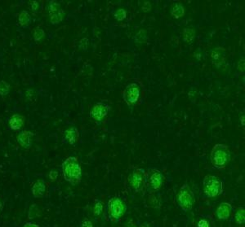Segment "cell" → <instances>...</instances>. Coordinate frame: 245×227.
<instances>
[{
  "instance_id": "cell-29",
  "label": "cell",
  "mask_w": 245,
  "mask_h": 227,
  "mask_svg": "<svg viewBox=\"0 0 245 227\" xmlns=\"http://www.w3.org/2000/svg\"><path fill=\"white\" fill-rule=\"evenodd\" d=\"M148 202L150 205L154 207L155 208H159V207H160V202L159 201L155 196L150 197V199H149Z\"/></svg>"
},
{
  "instance_id": "cell-26",
  "label": "cell",
  "mask_w": 245,
  "mask_h": 227,
  "mask_svg": "<svg viewBox=\"0 0 245 227\" xmlns=\"http://www.w3.org/2000/svg\"><path fill=\"white\" fill-rule=\"evenodd\" d=\"M33 36H34V39L35 42H40V41H42L45 37L44 30L39 28L35 29L34 31Z\"/></svg>"
},
{
  "instance_id": "cell-12",
  "label": "cell",
  "mask_w": 245,
  "mask_h": 227,
  "mask_svg": "<svg viewBox=\"0 0 245 227\" xmlns=\"http://www.w3.org/2000/svg\"><path fill=\"white\" fill-rule=\"evenodd\" d=\"M232 205L227 202H223L217 207L216 209V216L218 220L226 221L228 220L232 213Z\"/></svg>"
},
{
  "instance_id": "cell-5",
  "label": "cell",
  "mask_w": 245,
  "mask_h": 227,
  "mask_svg": "<svg viewBox=\"0 0 245 227\" xmlns=\"http://www.w3.org/2000/svg\"><path fill=\"white\" fill-rule=\"evenodd\" d=\"M195 201V199L194 192L191 189V187L187 183H185L181 187L177 194L178 205L184 212H190L193 208Z\"/></svg>"
},
{
  "instance_id": "cell-4",
  "label": "cell",
  "mask_w": 245,
  "mask_h": 227,
  "mask_svg": "<svg viewBox=\"0 0 245 227\" xmlns=\"http://www.w3.org/2000/svg\"><path fill=\"white\" fill-rule=\"evenodd\" d=\"M203 193L207 198H215L223 191V183L215 175H206L203 180Z\"/></svg>"
},
{
  "instance_id": "cell-36",
  "label": "cell",
  "mask_w": 245,
  "mask_h": 227,
  "mask_svg": "<svg viewBox=\"0 0 245 227\" xmlns=\"http://www.w3.org/2000/svg\"><path fill=\"white\" fill-rule=\"evenodd\" d=\"M238 69L240 72H243L244 71V60H240L239 62L238 63Z\"/></svg>"
},
{
  "instance_id": "cell-17",
  "label": "cell",
  "mask_w": 245,
  "mask_h": 227,
  "mask_svg": "<svg viewBox=\"0 0 245 227\" xmlns=\"http://www.w3.org/2000/svg\"><path fill=\"white\" fill-rule=\"evenodd\" d=\"M65 16H66V12H64V10L62 8H61L57 12H55L54 13L49 15L50 22L53 25H58L63 21Z\"/></svg>"
},
{
  "instance_id": "cell-23",
  "label": "cell",
  "mask_w": 245,
  "mask_h": 227,
  "mask_svg": "<svg viewBox=\"0 0 245 227\" xmlns=\"http://www.w3.org/2000/svg\"><path fill=\"white\" fill-rule=\"evenodd\" d=\"M10 88H11V86L7 82H5L3 80L0 81V95L2 97L7 95L9 94Z\"/></svg>"
},
{
  "instance_id": "cell-27",
  "label": "cell",
  "mask_w": 245,
  "mask_h": 227,
  "mask_svg": "<svg viewBox=\"0 0 245 227\" xmlns=\"http://www.w3.org/2000/svg\"><path fill=\"white\" fill-rule=\"evenodd\" d=\"M146 38H147V33H146V30H143V29L139 31L135 37V39H136L137 42H140V43L146 42Z\"/></svg>"
},
{
  "instance_id": "cell-3",
  "label": "cell",
  "mask_w": 245,
  "mask_h": 227,
  "mask_svg": "<svg viewBox=\"0 0 245 227\" xmlns=\"http://www.w3.org/2000/svg\"><path fill=\"white\" fill-rule=\"evenodd\" d=\"M127 211V206L124 202L118 197H113L109 199L106 205L107 219L113 222H118Z\"/></svg>"
},
{
  "instance_id": "cell-37",
  "label": "cell",
  "mask_w": 245,
  "mask_h": 227,
  "mask_svg": "<svg viewBox=\"0 0 245 227\" xmlns=\"http://www.w3.org/2000/svg\"><path fill=\"white\" fill-rule=\"evenodd\" d=\"M126 227H137V225L134 221L131 219V220H129L126 223Z\"/></svg>"
},
{
  "instance_id": "cell-32",
  "label": "cell",
  "mask_w": 245,
  "mask_h": 227,
  "mask_svg": "<svg viewBox=\"0 0 245 227\" xmlns=\"http://www.w3.org/2000/svg\"><path fill=\"white\" fill-rule=\"evenodd\" d=\"M81 227H93L92 221H90L87 218H84L81 222Z\"/></svg>"
},
{
  "instance_id": "cell-2",
  "label": "cell",
  "mask_w": 245,
  "mask_h": 227,
  "mask_svg": "<svg viewBox=\"0 0 245 227\" xmlns=\"http://www.w3.org/2000/svg\"><path fill=\"white\" fill-rule=\"evenodd\" d=\"M210 159L212 165L217 169H223L231 160L230 148L226 144L217 143L212 148Z\"/></svg>"
},
{
  "instance_id": "cell-7",
  "label": "cell",
  "mask_w": 245,
  "mask_h": 227,
  "mask_svg": "<svg viewBox=\"0 0 245 227\" xmlns=\"http://www.w3.org/2000/svg\"><path fill=\"white\" fill-rule=\"evenodd\" d=\"M127 181L130 187L135 192H142L146 187V171L142 168H137L129 174Z\"/></svg>"
},
{
  "instance_id": "cell-16",
  "label": "cell",
  "mask_w": 245,
  "mask_h": 227,
  "mask_svg": "<svg viewBox=\"0 0 245 227\" xmlns=\"http://www.w3.org/2000/svg\"><path fill=\"white\" fill-rule=\"evenodd\" d=\"M171 15L175 19H180L185 15V7L180 2H174L171 7Z\"/></svg>"
},
{
  "instance_id": "cell-21",
  "label": "cell",
  "mask_w": 245,
  "mask_h": 227,
  "mask_svg": "<svg viewBox=\"0 0 245 227\" xmlns=\"http://www.w3.org/2000/svg\"><path fill=\"white\" fill-rule=\"evenodd\" d=\"M235 221L238 225H243L245 222V210L243 207L239 208L235 211Z\"/></svg>"
},
{
  "instance_id": "cell-38",
  "label": "cell",
  "mask_w": 245,
  "mask_h": 227,
  "mask_svg": "<svg viewBox=\"0 0 245 227\" xmlns=\"http://www.w3.org/2000/svg\"><path fill=\"white\" fill-rule=\"evenodd\" d=\"M23 227H39V225L38 224H35V223L27 222L24 225Z\"/></svg>"
},
{
  "instance_id": "cell-20",
  "label": "cell",
  "mask_w": 245,
  "mask_h": 227,
  "mask_svg": "<svg viewBox=\"0 0 245 227\" xmlns=\"http://www.w3.org/2000/svg\"><path fill=\"white\" fill-rule=\"evenodd\" d=\"M182 37H183V40L186 43L191 44L195 38V30L193 28L184 29Z\"/></svg>"
},
{
  "instance_id": "cell-34",
  "label": "cell",
  "mask_w": 245,
  "mask_h": 227,
  "mask_svg": "<svg viewBox=\"0 0 245 227\" xmlns=\"http://www.w3.org/2000/svg\"><path fill=\"white\" fill-rule=\"evenodd\" d=\"M87 46H88V40H87V38H82L80 41V47L83 51H85V50H87Z\"/></svg>"
},
{
  "instance_id": "cell-28",
  "label": "cell",
  "mask_w": 245,
  "mask_h": 227,
  "mask_svg": "<svg viewBox=\"0 0 245 227\" xmlns=\"http://www.w3.org/2000/svg\"><path fill=\"white\" fill-rule=\"evenodd\" d=\"M26 98L30 101H33L34 98H36V92L33 89H28L26 90Z\"/></svg>"
},
{
  "instance_id": "cell-6",
  "label": "cell",
  "mask_w": 245,
  "mask_h": 227,
  "mask_svg": "<svg viewBox=\"0 0 245 227\" xmlns=\"http://www.w3.org/2000/svg\"><path fill=\"white\" fill-rule=\"evenodd\" d=\"M164 182V177L160 170L155 168L149 169L146 171V188L151 193L159 190Z\"/></svg>"
},
{
  "instance_id": "cell-11",
  "label": "cell",
  "mask_w": 245,
  "mask_h": 227,
  "mask_svg": "<svg viewBox=\"0 0 245 227\" xmlns=\"http://www.w3.org/2000/svg\"><path fill=\"white\" fill-rule=\"evenodd\" d=\"M34 133L30 130H22L18 133L17 143L24 149H30L33 144V138Z\"/></svg>"
},
{
  "instance_id": "cell-31",
  "label": "cell",
  "mask_w": 245,
  "mask_h": 227,
  "mask_svg": "<svg viewBox=\"0 0 245 227\" xmlns=\"http://www.w3.org/2000/svg\"><path fill=\"white\" fill-rule=\"evenodd\" d=\"M57 177H58V172L57 170H55V169L51 170L49 172V173H48V178H49V179L52 182H55V181L57 180Z\"/></svg>"
},
{
  "instance_id": "cell-30",
  "label": "cell",
  "mask_w": 245,
  "mask_h": 227,
  "mask_svg": "<svg viewBox=\"0 0 245 227\" xmlns=\"http://www.w3.org/2000/svg\"><path fill=\"white\" fill-rule=\"evenodd\" d=\"M30 8L31 11L34 13H38V10H39V3L38 1H32L30 2Z\"/></svg>"
},
{
  "instance_id": "cell-22",
  "label": "cell",
  "mask_w": 245,
  "mask_h": 227,
  "mask_svg": "<svg viewBox=\"0 0 245 227\" xmlns=\"http://www.w3.org/2000/svg\"><path fill=\"white\" fill-rule=\"evenodd\" d=\"M103 210L104 206L102 202L99 199H96L94 202L93 208H92V212H93V215H94L95 217H99L103 213Z\"/></svg>"
},
{
  "instance_id": "cell-14",
  "label": "cell",
  "mask_w": 245,
  "mask_h": 227,
  "mask_svg": "<svg viewBox=\"0 0 245 227\" xmlns=\"http://www.w3.org/2000/svg\"><path fill=\"white\" fill-rule=\"evenodd\" d=\"M47 190V186L43 179H38L34 183L32 187L31 192L34 198H42L45 195Z\"/></svg>"
},
{
  "instance_id": "cell-33",
  "label": "cell",
  "mask_w": 245,
  "mask_h": 227,
  "mask_svg": "<svg viewBox=\"0 0 245 227\" xmlns=\"http://www.w3.org/2000/svg\"><path fill=\"white\" fill-rule=\"evenodd\" d=\"M197 227H210L209 223L207 222V221L205 220V219H201V220L199 221Z\"/></svg>"
},
{
  "instance_id": "cell-25",
  "label": "cell",
  "mask_w": 245,
  "mask_h": 227,
  "mask_svg": "<svg viewBox=\"0 0 245 227\" xmlns=\"http://www.w3.org/2000/svg\"><path fill=\"white\" fill-rule=\"evenodd\" d=\"M114 17L118 21H124L126 19V17H127V12L123 8H119V9L116 10L114 12Z\"/></svg>"
},
{
  "instance_id": "cell-15",
  "label": "cell",
  "mask_w": 245,
  "mask_h": 227,
  "mask_svg": "<svg viewBox=\"0 0 245 227\" xmlns=\"http://www.w3.org/2000/svg\"><path fill=\"white\" fill-rule=\"evenodd\" d=\"M24 122H25V117L23 116H21L19 114H14L10 117L8 124H9L10 128L12 130L17 131V130H20L22 128Z\"/></svg>"
},
{
  "instance_id": "cell-1",
  "label": "cell",
  "mask_w": 245,
  "mask_h": 227,
  "mask_svg": "<svg viewBox=\"0 0 245 227\" xmlns=\"http://www.w3.org/2000/svg\"><path fill=\"white\" fill-rule=\"evenodd\" d=\"M64 179L71 185H77L81 183L82 169L78 159L76 156H70L62 164Z\"/></svg>"
},
{
  "instance_id": "cell-18",
  "label": "cell",
  "mask_w": 245,
  "mask_h": 227,
  "mask_svg": "<svg viewBox=\"0 0 245 227\" xmlns=\"http://www.w3.org/2000/svg\"><path fill=\"white\" fill-rule=\"evenodd\" d=\"M18 21H19L20 25L22 28H27L31 22V16L28 12L22 11L20 12L19 16H18Z\"/></svg>"
},
{
  "instance_id": "cell-9",
  "label": "cell",
  "mask_w": 245,
  "mask_h": 227,
  "mask_svg": "<svg viewBox=\"0 0 245 227\" xmlns=\"http://www.w3.org/2000/svg\"><path fill=\"white\" fill-rule=\"evenodd\" d=\"M110 110V106L104 103H97L90 112V117L97 123H101L106 119Z\"/></svg>"
},
{
  "instance_id": "cell-40",
  "label": "cell",
  "mask_w": 245,
  "mask_h": 227,
  "mask_svg": "<svg viewBox=\"0 0 245 227\" xmlns=\"http://www.w3.org/2000/svg\"><path fill=\"white\" fill-rule=\"evenodd\" d=\"M140 227H149V225L146 223H142V224H141Z\"/></svg>"
},
{
  "instance_id": "cell-8",
  "label": "cell",
  "mask_w": 245,
  "mask_h": 227,
  "mask_svg": "<svg viewBox=\"0 0 245 227\" xmlns=\"http://www.w3.org/2000/svg\"><path fill=\"white\" fill-rule=\"evenodd\" d=\"M141 98V88L139 85L135 82L130 83L126 87L122 93V98L125 103L129 106L136 105Z\"/></svg>"
},
{
  "instance_id": "cell-13",
  "label": "cell",
  "mask_w": 245,
  "mask_h": 227,
  "mask_svg": "<svg viewBox=\"0 0 245 227\" xmlns=\"http://www.w3.org/2000/svg\"><path fill=\"white\" fill-rule=\"evenodd\" d=\"M79 138V132L76 127H70L65 131L64 133L63 142L66 141V143L70 145H74L78 142Z\"/></svg>"
},
{
  "instance_id": "cell-35",
  "label": "cell",
  "mask_w": 245,
  "mask_h": 227,
  "mask_svg": "<svg viewBox=\"0 0 245 227\" xmlns=\"http://www.w3.org/2000/svg\"><path fill=\"white\" fill-rule=\"evenodd\" d=\"M142 10L145 12H148L151 10V4L149 2H145L144 5L142 6Z\"/></svg>"
},
{
  "instance_id": "cell-39",
  "label": "cell",
  "mask_w": 245,
  "mask_h": 227,
  "mask_svg": "<svg viewBox=\"0 0 245 227\" xmlns=\"http://www.w3.org/2000/svg\"><path fill=\"white\" fill-rule=\"evenodd\" d=\"M3 207H4L3 202L2 201V199H0V212H1V211H2V209H3Z\"/></svg>"
},
{
  "instance_id": "cell-24",
  "label": "cell",
  "mask_w": 245,
  "mask_h": 227,
  "mask_svg": "<svg viewBox=\"0 0 245 227\" xmlns=\"http://www.w3.org/2000/svg\"><path fill=\"white\" fill-rule=\"evenodd\" d=\"M61 5L57 1H49L48 2V6H47V12L48 14L51 15L52 13H54L55 12H57L59 9H61Z\"/></svg>"
},
{
  "instance_id": "cell-19",
  "label": "cell",
  "mask_w": 245,
  "mask_h": 227,
  "mask_svg": "<svg viewBox=\"0 0 245 227\" xmlns=\"http://www.w3.org/2000/svg\"><path fill=\"white\" fill-rule=\"evenodd\" d=\"M42 215V211L38 204H32L30 206L28 210V219L29 220H33L37 217H39Z\"/></svg>"
},
{
  "instance_id": "cell-10",
  "label": "cell",
  "mask_w": 245,
  "mask_h": 227,
  "mask_svg": "<svg viewBox=\"0 0 245 227\" xmlns=\"http://www.w3.org/2000/svg\"><path fill=\"white\" fill-rule=\"evenodd\" d=\"M211 60L217 68L222 67L226 61V50L222 47H217L211 52Z\"/></svg>"
}]
</instances>
